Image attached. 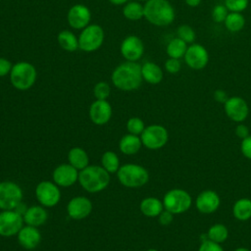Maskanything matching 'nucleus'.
<instances>
[{
    "label": "nucleus",
    "mask_w": 251,
    "mask_h": 251,
    "mask_svg": "<svg viewBox=\"0 0 251 251\" xmlns=\"http://www.w3.org/2000/svg\"><path fill=\"white\" fill-rule=\"evenodd\" d=\"M114 86L123 91L137 89L142 83L141 65L137 62L125 61L118 65L111 75Z\"/></svg>",
    "instance_id": "1"
},
{
    "label": "nucleus",
    "mask_w": 251,
    "mask_h": 251,
    "mask_svg": "<svg viewBox=\"0 0 251 251\" xmlns=\"http://www.w3.org/2000/svg\"><path fill=\"white\" fill-rule=\"evenodd\" d=\"M78 182L84 190L90 193H97L109 185L110 174L102 166L88 165L79 171Z\"/></svg>",
    "instance_id": "2"
},
{
    "label": "nucleus",
    "mask_w": 251,
    "mask_h": 251,
    "mask_svg": "<svg viewBox=\"0 0 251 251\" xmlns=\"http://www.w3.org/2000/svg\"><path fill=\"white\" fill-rule=\"evenodd\" d=\"M144 18L152 25L166 26L175 20V9L168 0H148L144 5Z\"/></svg>",
    "instance_id": "3"
},
{
    "label": "nucleus",
    "mask_w": 251,
    "mask_h": 251,
    "mask_svg": "<svg viewBox=\"0 0 251 251\" xmlns=\"http://www.w3.org/2000/svg\"><path fill=\"white\" fill-rule=\"evenodd\" d=\"M10 81L18 90H27L36 81L37 72L35 67L26 61H20L13 65L10 73Z\"/></svg>",
    "instance_id": "4"
},
{
    "label": "nucleus",
    "mask_w": 251,
    "mask_h": 251,
    "mask_svg": "<svg viewBox=\"0 0 251 251\" xmlns=\"http://www.w3.org/2000/svg\"><path fill=\"white\" fill-rule=\"evenodd\" d=\"M121 184L128 188H137L145 185L149 180L147 170L137 164H125L117 172Z\"/></svg>",
    "instance_id": "5"
},
{
    "label": "nucleus",
    "mask_w": 251,
    "mask_h": 251,
    "mask_svg": "<svg viewBox=\"0 0 251 251\" xmlns=\"http://www.w3.org/2000/svg\"><path fill=\"white\" fill-rule=\"evenodd\" d=\"M105 39V32L101 25L89 24L81 29L78 35V49L84 52H94L98 50Z\"/></svg>",
    "instance_id": "6"
},
{
    "label": "nucleus",
    "mask_w": 251,
    "mask_h": 251,
    "mask_svg": "<svg viewBox=\"0 0 251 251\" xmlns=\"http://www.w3.org/2000/svg\"><path fill=\"white\" fill-rule=\"evenodd\" d=\"M192 204V199L189 193L180 188L169 190L163 198L164 209L174 215L186 212Z\"/></svg>",
    "instance_id": "7"
},
{
    "label": "nucleus",
    "mask_w": 251,
    "mask_h": 251,
    "mask_svg": "<svg viewBox=\"0 0 251 251\" xmlns=\"http://www.w3.org/2000/svg\"><path fill=\"white\" fill-rule=\"evenodd\" d=\"M142 145L150 150H157L164 147L169 139L168 130L161 125L145 126L140 134Z\"/></svg>",
    "instance_id": "8"
},
{
    "label": "nucleus",
    "mask_w": 251,
    "mask_h": 251,
    "mask_svg": "<svg viewBox=\"0 0 251 251\" xmlns=\"http://www.w3.org/2000/svg\"><path fill=\"white\" fill-rule=\"evenodd\" d=\"M23 200V190L14 181L0 182V210H15Z\"/></svg>",
    "instance_id": "9"
},
{
    "label": "nucleus",
    "mask_w": 251,
    "mask_h": 251,
    "mask_svg": "<svg viewBox=\"0 0 251 251\" xmlns=\"http://www.w3.org/2000/svg\"><path fill=\"white\" fill-rule=\"evenodd\" d=\"M35 197L43 207H54L61 199V191L54 181L43 180L35 187Z\"/></svg>",
    "instance_id": "10"
},
{
    "label": "nucleus",
    "mask_w": 251,
    "mask_h": 251,
    "mask_svg": "<svg viewBox=\"0 0 251 251\" xmlns=\"http://www.w3.org/2000/svg\"><path fill=\"white\" fill-rule=\"evenodd\" d=\"M24 224L23 215L16 210H2L0 212V236L17 235Z\"/></svg>",
    "instance_id": "11"
},
{
    "label": "nucleus",
    "mask_w": 251,
    "mask_h": 251,
    "mask_svg": "<svg viewBox=\"0 0 251 251\" xmlns=\"http://www.w3.org/2000/svg\"><path fill=\"white\" fill-rule=\"evenodd\" d=\"M120 52L126 61L137 62L144 54L143 41L136 35H127L120 45Z\"/></svg>",
    "instance_id": "12"
},
{
    "label": "nucleus",
    "mask_w": 251,
    "mask_h": 251,
    "mask_svg": "<svg viewBox=\"0 0 251 251\" xmlns=\"http://www.w3.org/2000/svg\"><path fill=\"white\" fill-rule=\"evenodd\" d=\"M67 21L72 28L81 30L90 24L91 12L83 4H75L68 11Z\"/></svg>",
    "instance_id": "13"
},
{
    "label": "nucleus",
    "mask_w": 251,
    "mask_h": 251,
    "mask_svg": "<svg viewBox=\"0 0 251 251\" xmlns=\"http://www.w3.org/2000/svg\"><path fill=\"white\" fill-rule=\"evenodd\" d=\"M226 115L233 122H243L249 113V108L246 101L238 96L229 97L224 104Z\"/></svg>",
    "instance_id": "14"
},
{
    "label": "nucleus",
    "mask_w": 251,
    "mask_h": 251,
    "mask_svg": "<svg viewBox=\"0 0 251 251\" xmlns=\"http://www.w3.org/2000/svg\"><path fill=\"white\" fill-rule=\"evenodd\" d=\"M79 171L70 164H61L52 174L53 181L60 187H70L78 181Z\"/></svg>",
    "instance_id": "15"
},
{
    "label": "nucleus",
    "mask_w": 251,
    "mask_h": 251,
    "mask_svg": "<svg viewBox=\"0 0 251 251\" xmlns=\"http://www.w3.org/2000/svg\"><path fill=\"white\" fill-rule=\"evenodd\" d=\"M92 203L85 196H75L67 205V213L74 220H82L90 215Z\"/></svg>",
    "instance_id": "16"
},
{
    "label": "nucleus",
    "mask_w": 251,
    "mask_h": 251,
    "mask_svg": "<svg viewBox=\"0 0 251 251\" xmlns=\"http://www.w3.org/2000/svg\"><path fill=\"white\" fill-rule=\"evenodd\" d=\"M112 106L107 100L96 99L89 108V118L97 126L106 125L112 117Z\"/></svg>",
    "instance_id": "17"
},
{
    "label": "nucleus",
    "mask_w": 251,
    "mask_h": 251,
    "mask_svg": "<svg viewBox=\"0 0 251 251\" xmlns=\"http://www.w3.org/2000/svg\"><path fill=\"white\" fill-rule=\"evenodd\" d=\"M184 60L191 69L201 70L206 67L209 61V56L204 46L200 44H192L187 47L184 54Z\"/></svg>",
    "instance_id": "18"
},
{
    "label": "nucleus",
    "mask_w": 251,
    "mask_h": 251,
    "mask_svg": "<svg viewBox=\"0 0 251 251\" xmlns=\"http://www.w3.org/2000/svg\"><path fill=\"white\" fill-rule=\"evenodd\" d=\"M221 204L219 194L214 190H204L196 198V208L202 214H212Z\"/></svg>",
    "instance_id": "19"
},
{
    "label": "nucleus",
    "mask_w": 251,
    "mask_h": 251,
    "mask_svg": "<svg viewBox=\"0 0 251 251\" xmlns=\"http://www.w3.org/2000/svg\"><path fill=\"white\" fill-rule=\"evenodd\" d=\"M17 237L20 245L26 250H32L36 248L41 241V233L38 227L27 225L24 226L20 229Z\"/></svg>",
    "instance_id": "20"
},
{
    "label": "nucleus",
    "mask_w": 251,
    "mask_h": 251,
    "mask_svg": "<svg viewBox=\"0 0 251 251\" xmlns=\"http://www.w3.org/2000/svg\"><path fill=\"white\" fill-rule=\"evenodd\" d=\"M23 219L25 225L38 227L46 223L48 219V213L43 206L33 205L27 207L25 214L23 215Z\"/></svg>",
    "instance_id": "21"
},
{
    "label": "nucleus",
    "mask_w": 251,
    "mask_h": 251,
    "mask_svg": "<svg viewBox=\"0 0 251 251\" xmlns=\"http://www.w3.org/2000/svg\"><path fill=\"white\" fill-rule=\"evenodd\" d=\"M142 146L141 138L138 135L127 133L124 135L119 142V149L125 155L136 154Z\"/></svg>",
    "instance_id": "22"
},
{
    "label": "nucleus",
    "mask_w": 251,
    "mask_h": 251,
    "mask_svg": "<svg viewBox=\"0 0 251 251\" xmlns=\"http://www.w3.org/2000/svg\"><path fill=\"white\" fill-rule=\"evenodd\" d=\"M140 212L148 218L158 217L164 210L163 201L156 197H146L142 199L139 205Z\"/></svg>",
    "instance_id": "23"
},
{
    "label": "nucleus",
    "mask_w": 251,
    "mask_h": 251,
    "mask_svg": "<svg viewBox=\"0 0 251 251\" xmlns=\"http://www.w3.org/2000/svg\"><path fill=\"white\" fill-rule=\"evenodd\" d=\"M141 75L143 80L150 84H158L163 79L162 69L153 62H145L141 66Z\"/></svg>",
    "instance_id": "24"
},
{
    "label": "nucleus",
    "mask_w": 251,
    "mask_h": 251,
    "mask_svg": "<svg viewBox=\"0 0 251 251\" xmlns=\"http://www.w3.org/2000/svg\"><path fill=\"white\" fill-rule=\"evenodd\" d=\"M69 164L78 171L86 168L89 165V157L81 147H73L68 153Z\"/></svg>",
    "instance_id": "25"
},
{
    "label": "nucleus",
    "mask_w": 251,
    "mask_h": 251,
    "mask_svg": "<svg viewBox=\"0 0 251 251\" xmlns=\"http://www.w3.org/2000/svg\"><path fill=\"white\" fill-rule=\"evenodd\" d=\"M57 41L65 51L75 52L78 49V36L69 29L61 30L57 35Z\"/></svg>",
    "instance_id": "26"
},
{
    "label": "nucleus",
    "mask_w": 251,
    "mask_h": 251,
    "mask_svg": "<svg viewBox=\"0 0 251 251\" xmlns=\"http://www.w3.org/2000/svg\"><path fill=\"white\" fill-rule=\"evenodd\" d=\"M123 15L129 21H138L144 18V6L139 1H128L123 7Z\"/></svg>",
    "instance_id": "27"
},
{
    "label": "nucleus",
    "mask_w": 251,
    "mask_h": 251,
    "mask_svg": "<svg viewBox=\"0 0 251 251\" xmlns=\"http://www.w3.org/2000/svg\"><path fill=\"white\" fill-rule=\"evenodd\" d=\"M232 214L238 221H247L251 218V200L248 198L238 199L232 207Z\"/></svg>",
    "instance_id": "28"
},
{
    "label": "nucleus",
    "mask_w": 251,
    "mask_h": 251,
    "mask_svg": "<svg viewBox=\"0 0 251 251\" xmlns=\"http://www.w3.org/2000/svg\"><path fill=\"white\" fill-rule=\"evenodd\" d=\"M186 42H184L182 39L179 37H176L172 39L169 44L167 45V54L169 55L170 58H175V59H179L184 56L187 46Z\"/></svg>",
    "instance_id": "29"
},
{
    "label": "nucleus",
    "mask_w": 251,
    "mask_h": 251,
    "mask_svg": "<svg viewBox=\"0 0 251 251\" xmlns=\"http://www.w3.org/2000/svg\"><path fill=\"white\" fill-rule=\"evenodd\" d=\"M207 235H208V239L221 244L227 239L228 229L223 224H215L209 227L207 231Z\"/></svg>",
    "instance_id": "30"
},
{
    "label": "nucleus",
    "mask_w": 251,
    "mask_h": 251,
    "mask_svg": "<svg viewBox=\"0 0 251 251\" xmlns=\"http://www.w3.org/2000/svg\"><path fill=\"white\" fill-rule=\"evenodd\" d=\"M101 166L109 173H117L120 169V159L116 153L113 151H106L101 157Z\"/></svg>",
    "instance_id": "31"
},
{
    "label": "nucleus",
    "mask_w": 251,
    "mask_h": 251,
    "mask_svg": "<svg viewBox=\"0 0 251 251\" xmlns=\"http://www.w3.org/2000/svg\"><path fill=\"white\" fill-rule=\"evenodd\" d=\"M244 24H245L244 17L240 13H236V12H231L230 14H228L225 21L226 27L231 32H236L241 30L244 26Z\"/></svg>",
    "instance_id": "32"
},
{
    "label": "nucleus",
    "mask_w": 251,
    "mask_h": 251,
    "mask_svg": "<svg viewBox=\"0 0 251 251\" xmlns=\"http://www.w3.org/2000/svg\"><path fill=\"white\" fill-rule=\"evenodd\" d=\"M145 128L144 122L137 117H132L127 120L126 122V129L128 133L135 134V135H140L142 131Z\"/></svg>",
    "instance_id": "33"
},
{
    "label": "nucleus",
    "mask_w": 251,
    "mask_h": 251,
    "mask_svg": "<svg viewBox=\"0 0 251 251\" xmlns=\"http://www.w3.org/2000/svg\"><path fill=\"white\" fill-rule=\"evenodd\" d=\"M111 93V87L106 81H99L93 87V94L96 99L107 100Z\"/></svg>",
    "instance_id": "34"
},
{
    "label": "nucleus",
    "mask_w": 251,
    "mask_h": 251,
    "mask_svg": "<svg viewBox=\"0 0 251 251\" xmlns=\"http://www.w3.org/2000/svg\"><path fill=\"white\" fill-rule=\"evenodd\" d=\"M176 33H177V37H179L186 43H192L196 37V34L193 28L187 25H182L178 26Z\"/></svg>",
    "instance_id": "35"
},
{
    "label": "nucleus",
    "mask_w": 251,
    "mask_h": 251,
    "mask_svg": "<svg viewBox=\"0 0 251 251\" xmlns=\"http://www.w3.org/2000/svg\"><path fill=\"white\" fill-rule=\"evenodd\" d=\"M225 5L227 8V10L239 13L247 8L248 0H226Z\"/></svg>",
    "instance_id": "36"
},
{
    "label": "nucleus",
    "mask_w": 251,
    "mask_h": 251,
    "mask_svg": "<svg viewBox=\"0 0 251 251\" xmlns=\"http://www.w3.org/2000/svg\"><path fill=\"white\" fill-rule=\"evenodd\" d=\"M227 15V8L226 5H216L212 12V18L216 23L225 22Z\"/></svg>",
    "instance_id": "37"
},
{
    "label": "nucleus",
    "mask_w": 251,
    "mask_h": 251,
    "mask_svg": "<svg viewBox=\"0 0 251 251\" xmlns=\"http://www.w3.org/2000/svg\"><path fill=\"white\" fill-rule=\"evenodd\" d=\"M198 251H224V249L220 245V243L207 239L201 242Z\"/></svg>",
    "instance_id": "38"
},
{
    "label": "nucleus",
    "mask_w": 251,
    "mask_h": 251,
    "mask_svg": "<svg viewBox=\"0 0 251 251\" xmlns=\"http://www.w3.org/2000/svg\"><path fill=\"white\" fill-rule=\"evenodd\" d=\"M180 67H181V65H180V62L178 61V59L170 58L165 63V69L170 74L178 73L180 70Z\"/></svg>",
    "instance_id": "39"
},
{
    "label": "nucleus",
    "mask_w": 251,
    "mask_h": 251,
    "mask_svg": "<svg viewBox=\"0 0 251 251\" xmlns=\"http://www.w3.org/2000/svg\"><path fill=\"white\" fill-rule=\"evenodd\" d=\"M240 150L244 157L251 160V134L248 135L247 137L241 139Z\"/></svg>",
    "instance_id": "40"
},
{
    "label": "nucleus",
    "mask_w": 251,
    "mask_h": 251,
    "mask_svg": "<svg viewBox=\"0 0 251 251\" xmlns=\"http://www.w3.org/2000/svg\"><path fill=\"white\" fill-rule=\"evenodd\" d=\"M12 68L13 64L10 60L4 57H0V77L10 75Z\"/></svg>",
    "instance_id": "41"
},
{
    "label": "nucleus",
    "mask_w": 251,
    "mask_h": 251,
    "mask_svg": "<svg viewBox=\"0 0 251 251\" xmlns=\"http://www.w3.org/2000/svg\"><path fill=\"white\" fill-rule=\"evenodd\" d=\"M158 220L162 226H169L174 220V214L164 209L158 216Z\"/></svg>",
    "instance_id": "42"
},
{
    "label": "nucleus",
    "mask_w": 251,
    "mask_h": 251,
    "mask_svg": "<svg viewBox=\"0 0 251 251\" xmlns=\"http://www.w3.org/2000/svg\"><path fill=\"white\" fill-rule=\"evenodd\" d=\"M235 134L237 135V137H239L240 139H243L245 137H247L249 134V128L247 126L243 125V124H239L236 128H235Z\"/></svg>",
    "instance_id": "43"
},
{
    "label": "nucleus",
    "mask_w": 251,
    "mask_h": 251,
    "mask_svg": "<svg viewBox=\"0 0 251 251\" xmlns=\"http://www.w3.org/2000/svg\"><path fill=\"white\" fill-rule=\"evenodd\" d=\"M214 98L217 102H220V103H226V101L228 99V96L226 94V92L223 89H217L215 92H214Z\"/></svg>",
    "instance_id": "44"
},
{
    "label": "nucleus",
    "mask_w": 251,
    "mask_h": 251,
    "mask_svg": "<svg viewBox=\"0 0 251 251\" xmlns=\"http://www.w3.org/2000/svg\"><path fill=\"white\" fill-rule=\"evenodd\" d=\"M109 2L113 5L116 6H121V5H125L126 3L128 2V0H109Z\"/></svg>",
    "instance_id": "45"
},
{
    "label": "nucleus",
    "mask_w": 251,
    "mask_h": 251,
    "mask_svg": "<svg viewBox=\"0 0 251 251\" xmlns=\"http://www.w3.org/2000/svg\"><path fill=\"white\" fill-rule=\"evenodd\" d=\"M201 0H185V3L190 7H196L200 4Z\"/></svg>",
    "instance_id": "46"
},
{
    "label": "nucleus",
    "mask_w": 251,
    "mask_h": 251,
    "mask_svg": "<svg viewBox=\"0 0 251 251\" xmlns=\"http://www.w3.org/2000/svg\"><path fill=\"white\" fill-rule=\"evenodd\" d=\"M234 251H251V250H249L248 248H245V247H238Z\"/></svg>",
    "instance_id": "47"
},
{
    "label": "nucleus",
    "mask_w": 251,
    "mask_h": 251,
    "mask_svg": "<svg viewBox=\"0 0 251 251\" xmlns=\"http://www.w3.org/2000/svg\"><path fill=\"white\" fill-rule=\"evenodd\" d=\"M146 251H158L157 249H154V248H150V249H147Z\"/></svg>",
    "instance_id": "48"
},
{
    "label": "nucleus",
    "mask_w": 251,
    "mask_h": 251,
    "mask_svg": "<svg viewBox=\"0 0 251 251\" xmlns=\"http://www.w3.org/2000/svg\"><path fill=\"white\" fill-rule=\"evenodd\" d=\"M136 1H145V2H146V1H148V0H136Z\"/></svg>",
    "instance_id": "49"
}]
</instances>
